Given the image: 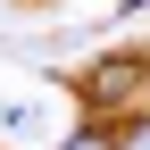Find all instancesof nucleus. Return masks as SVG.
<instances>
[{"mask_svg":"<svg viewBox=\"0 0 150 150\" xmlns=\"http://www.w3.org/2000/svg\"><path fill=\"white\" fill-rule=\"evenodd\" d=\"M142 83H150L142 50H108V59H92V75H83V100H92V117H125V108L142 100Z\"/></svg>","mask_w":150,"mask_h":150,"instance_id":"obj_1","label":"nucleus"},{"mask_svg":"<svg viewBox=\"0 0 150 150\" xmlns=\"http://www.w3.org/2000/svg\"><path fill=\"white\" fill-rule=\"evenodd\" d=\"M108 142H117V150H150V108H125V117H108Z\"/></svg>","mask_w":150,"mask_h":150,"instance_id":"obj_2","label":"nucleus"},{"mask_svg":"<svg viewBox=\"0 0 150 150\" xmlns=\"http://www.w3.org/2000/svg\"><path fill=\"white\" fill-rule=\"evenodd\" d=\"M59 150H117V142H108V117H83V125H75Z\"/></svg>","mask_w":150,"mask_h":150,"instance_id":"obj_3","label":"nucleus"},{"mask_svg":"<svg viewBox=\"0 0 150 150\" xmlns=\"http://www.w3.org/2000/svg\"><path fill=\"white\" fill-rule=\"evenodd\" d=\"M142 92H150V83H142Z\"/></svg>","mask_w":150,"mask_h":150,"instance_id":"obj_4","label":"nucleus"}]
</instances>
